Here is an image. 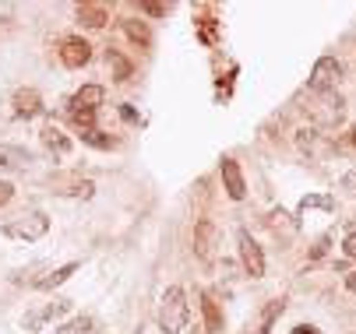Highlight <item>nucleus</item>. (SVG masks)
Here are the masks:
<instances>
[{"mask_svg":"<svg viewBox=\"0 0 356 334\" xmlns=\"http://www.w3.org/2000/svg\"><path fill=\"white\" fill-rule=\"evenodd\" d=\"M296 148H300L304 155H317V151H324L328 144H324V137H321L317 127H304L300 134H296Z\"/></svg>","mask_w":356,"mask_h":334,"instance_id":"6ab92c4d","label":"nucleus"},{"mask_svg":"<svg viewBox=\"0 0 356 334\" xmlns=\"http://www.w3.org/2000/svg\"><path fill=\"white\" fill-rule=\"evenodd\" d=\"M74 14H78V21H81L85 28H103V25L109 21V11H106L103 4H78Z\"/></svg>","mask_w":356,"mask_h":334,"instance_id":"f3484780","label":"nucleus"},{"mask_svg":"<svg viewBox=\"0 0 356 334\" xmlns=\"http://www.w3.org/2000/svg\"><path fill=\"white\" fill-rule=\"evenodd\" d=\"M71 307H74L71 299H53L50 307H43L39 313H28V317H21V327H25V331H43L50 320H61V317H64Z\"/></svg>","mask_w":356,"mask_h":334,"instance_id":"9d476101","label":"nucleus"},{"mask_svg":"<svg viewBox=\"0 0 356 334\" xmlns=\"http://www.w3.org/2000/svg\"><path fill=\"white\" fill-rule=\"evenodd\" d=\"M314 96V92H311ZM317 102L311 106V120L314 127H339L342 116H346V99L339 92H324V96H314Z\"/></svg>","mask_w":356,"mask_h":334,"instance_id":"20e7f679","label":"nucleus"},{"mask_svg":"<svg viewBox=\"0 0 356 334\" xmlns=\"http://www.w3.org/2000/svg\"><path fill=\"white\" fill-rule=\"evenodd\" d=\"M21 162H28L25 151H18V148H0V169H11V166H21Z\"/></svg>","mask_w":356,"mask_h":334,"instance_id":"b1692460","label":"nucleus"},{"mask_svg":"<svg viewBox=\"0 0 356 334\" xmlns=\"http://www.w3.org/2000/svg\"><path fill=\"white\" fill-rule=\"evenodd\" d=\"M121 28H124V36H127L138 49L152 46V32H148V25H145L141 18H121Z\"/></svg>","mask_w":356,"mask_h":334,"instance_id":"dca6fc26","label":"nucleus"},{"mask_svg":"<svg viewBox=\"0 0 356 334\" xmlns=\"http://www.w3.org/2000/svg\"><path fill=\"white\" fill-rule=\"evenodd\" d=\"M269 225H272V232L275 236H293L296 229H300V222H296L289 211H282V208H275L272 215H269Z\"/></svg>","mask_w":356,"mask_h":334,"instance_id":"aec40b11","label":"nucleus"},{"mask_svg":"<svg viewBox=\"0 0 356 334\" xmlns=\"http://www.w3.org/2000/svg\"><path fill=\"white\" fill-rule=\"evenodd\" d=\"M219 172H222V187H226L229 201H244V197H247V179H244L240 162H236L233 155H226V159L219 162Z\"/></svg>","mask_w":356,"mask_h":334,"instance_id":"6e6552de","label":"nucleus"},{"mask_svg":"<svg viewBox=\"0 0 356 334\" xmlns=\"http://www.w3.org/2000/svg\"><path fill=\"white\" fill-rule=\"evenodd\" d=\"M92 324H96L92 317L81 313V317H71L67 324H61V327H56V334H92Z\"/></svg>","mask_w":356,"mask_h":334,"instance_id":"5701e85b","label":"nucleus"},{"mask_svg":"<svg viewBox=\"0 0 356 334\" xmlns=\"http://www.w3.org/2000/svg\"><path fill=\"white\" fill-rule=\"evenodd\" d=\"M201 313H205V334H219L226 317H222V307L216 302L212 292H201Z\"/></svg>","mask_w":356,"mask_h":334,"instance_id":"2eb2a0df","label":"nucleus"},{"mask_svg":"<svg viewBox=\"0 0 356 334\" xmlns=\"http://www.w3.org/2000/svg\"><path fill=\"white\" fill-rule=\"evenodd\" d=\"M78 137H81V144H88V148H99V151H113V148H116V137L103 134L99 127H88V131H78Z\"/></svg>","mask_w":356,"mask_h":334,"instance_id":"412c9836","label":"nucleus"},{"mask_svg":"<svg viewBox=\"0 0 356 334\" xmlns=\"http://www.w3.org/2000/svg\"><path fill=\"white\" fill-rule=\"evenodd\" d=\"M216 247H219V225L212 219H201L194 225V257L201 264H212L216 260Z\"/></svg>","mask_w":356,"mask_h":334,"instance_id":"423d86ee","label":"nucleus"},{"mask_svg":"<svg viewBox=\"0 0 356 334\" xmlns=\"http://www.w3.org/2000/svg\"><path fill=\"white\" fill-rule=\"evenodd\" d=\"M103 99H106V88L103 85H81L78 92L71 96L67 113H96L103 106Z\"/></svg>","mask_w":356,"mask_h":334,"instance_id":"9b49d317","label":"nucleus"},{"mask_svg":"<svg viewBox=\"0 0 356 334\" xmlns=\"http://www.w3.org/2000/svg\"><path fill=\"white\" fill-rule=\"evenodd\" d=\"M121 116L127 120V124H141V116L134 113V106H121Z\"/></svg>","mask_w":356,"mask_h":334,"instance_id":"c756f323","label":"nucleus"},{"mask_svg":"<svg viewBox=\"0 0 356 334\" xmlns=\"http://www.w3.org/2000/svg\"><path fill=\"white\" fill-rule=\"evenodd\" d=\"M332 239H335V232H324L314 247H311V254H307V260H321L324 254H328V247H332Z\"/></svg>","mask_w":356,"mask_h":334,"instance_id":"393cba45","label":"nucleus"},{"mask_svg":"<svg viewBox=\"0 0 356 334\" xmlns=\"http://www.w3.org/2000/svg\"><path fill=\"white\" fill-rule=\"evenodd\" d=\"M296 211L300 215H307V211H335V201H332V194H307Z\"/></svg>","mask_w":356,"mask_h":334,"instance_id":"4be33fe9","label":"nucleus"},{"mask_svg":"<svg viewBox=\"0 0 356 334\" xmlns=\"http://www.w3.org/2000/svg\"><path fill=\"white\" fill-rule=\"evenodd\" d=\"M339 85H342V64L335 56H321L307 78V88L314 96H324V92H339Z\"/></svg>","mask_w":356,"mask_h":334,"instance_id":"7ed1b4c3","label":"nucleus"},{"mask_svg":"<svg viewBox=\"0 0 356 334\" xmlns=\"http://www.w3.org/2000/svg\"><path fill=\"white\" fill-rule=\"evenodd\" d=\"M346 292H356V271H349V275H346Z\"/></svg>","mask_w":356,"mask_h":334,"instance_id":"473e14b6","label":"nucleus"},{"mask_svg":"<svg viewBox=\"0 0 356 334\" xmlns=\"http://www.w3.org/2000/svg\"><path fill=\"white\" fill-rule=\"evenodd\" d=\"M236 250H240V264H244L247 275L251 278H264V250L258 247V239L247 229L236 232Z\"/></svg>","mask_w":356,"mask_h":334,"instance_id":"39448f33","label":"nucleus"},{"mask_svg":"<svg viewBox=\"0 0 356 334\" xmlns=\"http://www.w3.org/2000/svg\"><path fill=\"white\" fill-rule=\"evenodd\" d=\"M342 254H346V260H356V232L342 239Z\"/></svg>","mask_w":356,"mask_h":334,"instance_id":"c85d7f7f","label":"nucleus"},{"mask_svg":"<svg viewBox=\"0 0 356 334\" xmlns=\"http://www.w3.org/2000/svg\"><path fill=\"white\" fill-rule=\"evenodd\" d=\"M342 187H346L349 194H356V172H346V176H342Z\"/></svg>","mask_w":356,"mask_h":334,"instance_id":"7c9ffc66","label":"nucleus"},{"mask_svg":"<svg viewBox=\"0 0 356 334\" xmlns=\"http://www.w3.org/2000/svg\"><path fill=\"white\" fill-rule=\"evenodd\" d=\"M159 331L163 334H184L187 331V320H191V302H187V292L180 285H169L159 299Z\"/></svg>","mask_w":356,"mask_h":334,"instance_id":"f257e3e1","label":"nucleus"},{"mask_svg":"<svg viewBox=\"0 0 356 334\" xmlns=\"http://www.w3.org/2000/svg\"><path fill=\"white\" fill-rule=\"evenodd\" d=\"M11 106H14V116H18V120H32V116L43 113V96L36 92V88H18L14 99H11Z\"/></svg>","mask_w":356,"mask_h":334,"instance_id":"ddd939ff","label":"nucleus"},{"mask_svg":"<svg viewBox=\"0 0 356 334\" xmlns=\"http://www.w3.org/2000/svg\"><path fill=\"white\" fill-rule=\"evenodd\" d=\"M46 232H50V219L39 208H28V211H21V215H14V219H8L0 225V236L18 239V243H39Z\"/></svg>","mask_w":356,"mask_h":334,"instance_id":"f03ea898","label":"nucleus"},{"mask_svg":"<svg viewBox=\"0 0 356 334\" xmlns=\"http://www.w3.org/2000/svg\"><path fill=\"white\" fill-rule=\"evenodd\" d=\"M78 271H81V264L78 260H67V264H61V267H50L46 271V275H39L32 285L39 289V292H53L56 285H64V282H71L74 275H78Z\"/></svg>","mask_w":356,"mask_h":334,"instance_id":"f8f14e48","label":"nucleus"},{"mask_svg":"<svg viewBox=\"0 0 356 334\" xmlns=\"http://www.w3.org/2000/svg\"><path fill=\"white\" fill-rule=\"evenodd\" d=\"M293 334H321L314 324H300V327H293Z\"/></svg>","mask_w":356,"mask_h":334,"instance_id":"2f4dec72","label":"nucleus"},{"mask_svg":"<svg viewBox=\"0 0 356 334\" xmlns=\"http://www.w3.org/2000/svg\"><path fill=\"white\" fill-rule=\"evenodd\" d=\"M198 36H201L205 46H212V43H216V21H212V18H201V21H198Z\"/></svg>","mask_w":356,"mask_h":334,"instance_id":"a878e982","label":"nucleus"},{"mask_svg":"<svg viewBox=\"0 0 356 334\" xmlns=\"http://www.w3.org/2000/svg\"><path fill=\"white\" fill-rule=\"evenodd\" d=\"M106 64L113 71V81H131L134 78V64L121 53V49H106Z\"/></svg>","mask_w":356,"mask_h":334,"instance_id":"a211bd4d","label":"nucleus"},{"mask_svg":"<svg viewBox=\"0 0 356 334\" xmlns=\"http://www.w3.org/2000/svg\"><path fill=\"white\" fill-rule=\"evenodd\" d=\"M56 56H61V64H64L67 71H81L88 60H92V46H88L81 36H64Z\"/></svg>","mask_w":356,"mask_h":334,"instance_id":"0eeeda50","label":"nucleus"},{"mask_svg":"<svg viewBox=\"0 0 356 334\" xmlns=\"http://www.w3.org/2000/svg\"><path fill=\"white\" fill-rule=\"evenodd\" d=\"M349 144H353V148H356V127H353V131H349Z\"/></svg>","mask_w":356,"mask_h":334,"instance_id":"f704fd0d","label":"nucleus"},{"mask_svg":"<svg viewBox=\"0 0 356 334\" xmlns=\"http://www.w3.org/2000/svg\"><path fill=\"white\" fill-rule=\"evenodd\" d=\"M50 187L61 197H81V201H88L96 194V183L92 179H81V176H50Z\"/></svg>","mask_w":356,"mask_h":334,"instance_id":"1a4fd4ad","label":"nucleus"},{"mask_svg":"<svg viewBox=\"0 0 356 334\" xmlns=\"http://www.w3.org/2000/svg\"><path fill=\"white\" fill-rule=\"evenodd\" d=\"M39 141H43V148L50 151V155H56V159H64L67 151H71V137H67L61 127H56V124H43Z\"/></svg>","mask_w":356,"mask_h":334,"instance_id":"4468645a","label":"nucleus"},{"mask_svg":"<svg viewBox=\"0 0 356 334\" xmlns=\"http://www.w3.org/2000/svg\"><path fill=\"white\" fill-rule=\"evenodd\" d=\"M138 8H141L148 18H166V14H169V8H166V4H148V0H145V4H138Z\"/></svg>","mask_w":356,"mask_h":334,"instance_id":"bb28decb","label":"nucleus"},{"mask_svg":"<svg viewBox=\"0 0 356 334\" xmlns=\"http://www.w3.org/2000/svg\"><path fill=\"white\" fill-rule=\"evenodd\" d=\"M346 229H349V236H353V232H356V215H353V219H349V222H346Z\"/></svg>","mask_w":356,"mask_h":334,"instance_id":"72a5a7b5","label":"nucleus"},{"mask_svg":"<svg viewBox=\"0 0 356 334\" xmlns=\"http://www.w3.org/2000/svg\"><path fill=\"white\" fill-rule=\"evenodd\" d=\"M11 197H14V183L11 179H0V208L11 204Z\"/></svg>","mask_w":356,"mask_h":334,"instance_id":"cd10ccee","label":"nucleus"}]
</instances>
